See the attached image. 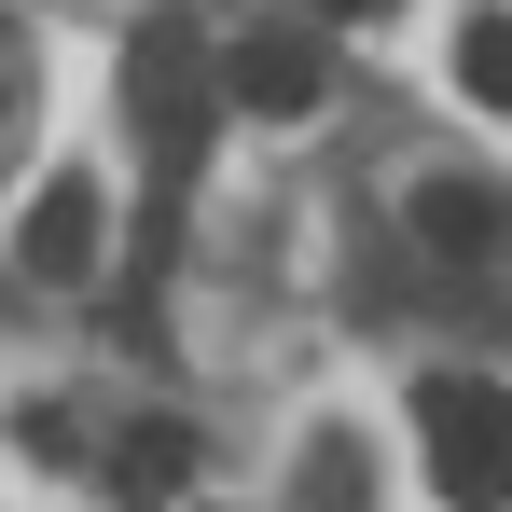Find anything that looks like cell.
<instances>
[{"label":"cell","instance_id":"ba28073f","mask_svg":"<svg viewBox=\"0 0 512 512\" xmlns=\"http://www.w3.org/2000/svg\"><path fill=\"white\" fill-rule=\"evenodd\" d=\"M457 84L485 97V111H512V14H471L457 28Z\"/></svg>","mask_w":512,"mask_h":512},{"label":"cell","instance_id":"8992f818","mask_svg":"<svg viewBox=\"0 0 512 512\" xmlns=\"http://www.w3.org/2000/svg\"><path fill=\"white\" fill-rule=\"evenodd\" d=\"M111 485H125L139 512H153V499H180V485H194V429H180V416H139L125 443H111Z\"/></svg>","mask_w":512,"mask_h":512},{"label":"cell","instance_id":"277c9868","mask_svg":"<svg viewBox=\"0 0 512 512\" xmlns=\"http://www.w3.org/2000/svg\"><path fill=\"white\" fill-rule=\"evenodd\" d=\"M97 236H111V194H97L84 167H56L42 194H28V222H14V263L70 291V277H97Z\"/></svg>","mask_w":512,"mask_h":512},{"label":"cell","instance_id":"5b68a950","mask_svg":"<svg viewBox=\"0 0 512 512\" xmlns=\"http://www.w3.org/2000/svg\"><path fill=\"white\" fill-rule=\"evenodd\" d=\"M416 236L443 263H485L499 250V194H485V180H416Z\"/></svg>","mask_w":512,"mask_h":512},{"label":"cell","instance_id":"9c48e42d","mask_svg":"<svg viewBox=\"0 0 512 512\" xmlns=\"http://www.w3.org/2000/svg\"><path fill=\"white\" fill-rule=\"evenodd\" d=\"M305 14H333V28H360V14H388V0H305Z\"/></svg>","mask_w":512,"mask_h":512},{"label":"cell","instance_id":"52a82bcc","mask_svg":"<svg viewBox=\"0 0 512 512\" xmlns=\"http://www.w3.org/2000/svg\"><path fill=\"white\" fill-rule=\"evenodd\" d=\"M291 499H305V512H374V471H360V443H346V429L305 443V485H291Z\"/></svg>","mask_w":512,"mask_h":512},{"label":"cell","instance_id":"3957f363","mask_svg":"<svg viewBox=\"0 0 512 512\" xmlns=\"http://www.w3.org/2000/svg\"><path fill=\"white\" fill-rule=\"evenodd\" d=\"M222 97H236V111H263V125L319 111V97H333V56H319V28H250V42L222 56Z\"/></svg>","mask_w":512,"mask_h":512},{"label":"cell","instance_id":"7a4b0ae2","mask_svg":"<svg viewBox=\"0 0 512 512\" xmlns=\"http://www.w3.org/2000/svg\"><path fill=\"white\" fill-rule=\"evenodd\" d=\"M125 111L153 125V167H167V180H194V153H208V125H222L236 97L208 84L194 28H180V14H153V28H139V56H125Z\"/></svg>","mask_w":512,"mask_h":512},{"label":"cell","instance_id":"6da1fadb","mask_svg":"<svg viewBox=\"0 0 512 512\" xmlns=\"http://www.w3.org/2000/svg\"><path fill=\"white\" fill-rule=\"evenodd\" d=\"M416 443H429V485H443L457 512H499L512 499V388L429 374V388H416Z\"/></svg>","mask_w":512,"mask_h":512}]
</instances>
